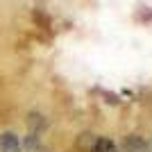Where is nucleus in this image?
I'll list each match as a JSON object with an SVG mask.
<instances>
[{
	"instance_id": "f257e3e1",
	"label": "nucleus",
	"mask_w": 152,
	"mask_h": 152,
	"mask_svg": "<svg viewBox=\"0 0 152 152\" xmlns=\"http://www.w3.org/2000/svg\"><path fill=\"white\" fill-rule=\"evenodd\" d=\"M20 141L14 132H2L0 134V152H18Z\"/></svg>"
},
{
	"instance_id": "f03ea898",
	"label": "nucleus",
	"mask_w": 152,
	"mask_h": 152,
	"mask_svg": "<svg viewBox=\"0 0 152 152\" xmlns=\"http://www.w3.org/2000/svg\"><path fill=\"white\" fill-rule=\"evenodd\" d=\"M91 152H118V148H116L114 141H109V139H95Z\"/></svg>"
},
{
	"instance_id": "7ed1b4c3",
	"label": "nucleus",
	"mask_w": 152,
	"mask_h": 152,
	"mask_svg": "<svg viewBox=\"0 0 152 152\" xmlns=\"http://www.w3.org/2000/svg\"><path fill=\"white\" fill-rule=\"evenodd\" d=\"M125 152H148V148L139 136H127L125 139Z\"/></svg>"
}]
</instances>
